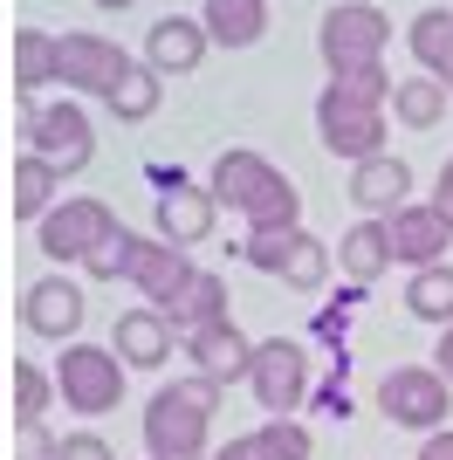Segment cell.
I'll list each match as a JSON object with an SVG mask.
<instances>
[{
	"instance_id": "obj_1",
	"label": "cell",
	"mask_w": 453,
	"mask_h": 460,
	"mask_svg": "<svg viewBox=\"0 0 453 460\" xmlns=\"http://www.w3.org/2000/svg\"><path fill=\"white\" fill-rule=\"evenodd\" d=\"M220 392L226 385L200 378V371L158 385L145 405V454L151 460H213L207 433H213V412H220Z\"/></svg>"
},
{
	"instance_id": "obj_2",
	"label": "cell",
	"mask_w": 453,
	"mask_h": 460,
	"mask_svg": "<svg viewBox=\"0 0 453 460\" xmlns=\"http://www.w3.org/2000/svg\"><path fill=\"white\" fill-rule=\"evenodd\" d=\"M213 199L234 207V213H247L254 234L302 227V192L289 186L262 152H220V165H213Z\"/></svg>"
},
{
	"instance_id": "obj_3",
	"label": "cell",
	"mask_w": 453,
	"mask_h": 460,
	"mask_svg": "<svg viewBox=\"0 0 453 460\" xmlns=\"http://www.w3.org/2000/svg\"><path fill=\"white\" fill-rule=\"evenodd\" d=\"M124 358H117L111 344H62L56 358V392L69 412H83V420H103V412H117V399H124Z\"/></svg>"
},
{
	"instance_id": "obj_4",
	"label": "cell",
	"mask_w": 453,
	"mask_h": 460,
	"mask_svg": "<svg viewBox=\"0 0 453 460\" xmlns=\"http://www.w3.org/2000/svg\"><path fill=\"white\" fill-rule=\"evenodd\" d=\"M385 41H392V21H385V7H371V0H343V7H330L323 14V62H330V76H343V69H378L385 62Z\"/></svg>"
},
{
	"instance_id": "obj_5",
	"label": "cell",
	"mask_w": 453,
	"mask_h": 460,
	"mask_svg": "<svg viewBox=\"0 0 453 460\" xmlns=\"http://www.w3.org/2000/svg\"><path fill=\"white\" fill-rule=\"evenodd\" d=\"M247 392L268 420H296L302 399H309V350L296 337H268L254 344V371H247Z\"/></svg>"
},
{
	"instance_id": "obj_6",
	"label": "cell",
	"mask_w": 453,
	"mask_h": 460,
	"mask_svg": "<svg viewBox=\"0 0 453 460\" xmlns=\"http://www.w3.org/2000/svg\"><path fill=\"white\" fill-rule=\"evenodd\" d=\"M241 254L254 261L262 275H275V282L302 288V296H316L323 282H330V248H323L309 227H282V234H247Z\"/></svg>"
},
{
	"instance_id": "obj_7",
	"label": "cell",
	"mask_w": 453,
	"mask_h": 460,
	"mask_svg": "<svg viewBox=\"0 0 453 460\" xmlns=\"http://www.w3.org/2000/svg\"><path fill=\"white\" fill-rule=\"evenodd\" d=\"M35 227H41V254H49V261H90V254L117 234V213L83 192V199H56Z\"/></svg>"
},
{
	"instance_id": "obj_8",
	"label": "cell",
	"mask_w": 453,
	"mask_h": 460,
	"mask_svg": "<svg viewBox=\"0 0 453 460\" xmlns=\"http://www.w3.org/2000/svg\"><path fill=\"white\" fill-rule=\"evenodd\" d=\"M447 392L453 385L440 378L433 365H398L385 371V385H378V405H385V420L392 426H413V433H440L447 426Z\"/></svg>"
},
{
	"instance_id": "obj_9",
	"label": "cell",
	"mask_w": 453,
	"mask_h": 460,
	"mask_svg": "<svg viewBox=\"0 0 453 460\" xmlns=\"http://www.w3.org/2000/svg\"><path fill=\"white\" fill-rule=\"evenodd\" d=\"M316 137L330 158H351V165H364V158L385 152V111L378 103H351V96L323 90L316 96Z\"/></svg>"
},
{
	"instance_id": "obj_10",
	"label": "cell",
	"mask_w": 453,
	"mask_h": 460,
	"mask_svg": "<svg viewBox=\"0 0 453 460\" xmlns=\"http://www.w3.org/2000/svg\"><path fill=\"white\" fill-rule=\"evenodd\" d=\"M35 158H49L62 179L83 172L96 158V137H90V117H83V103H49V111H35V131L21 137Z\"/></svg>"
},
{
	"instance_id": "obj_11",
	"label": "cell",
	"mask_w": 453,
	"mask_h": 460,
	"mask_svg": "<svg viewBox=\"0 0 453 460\" xmlns=\"http://www.w3.org/2000/svg\"><path fill=\"white\" fill-rule=\"evenodd\" d=\"M124 69H131V56L103 35H62L56 41V83H69L83 96H111L124 83Z\"/></svg>"
},
{
	"instance_id": "obj_12",
	"label": "cell",
	"mask_w": 453,
	"mask_h": 460,
	"mask_svg": "<svg viewBox=\"0 0 453 460\" xmlns=\"http://www.w3.org/2000/svg\"><path fill=\"white\" fill-rule=\"evenodd\" d=\"M83 316H90V303H83V288H76L69 275H41V282H28V296H21V323L35 330V337H49V344H76Z\"/></svg>"
},
{
	"instance_id": "obj_13",
	"label": "cell",
	"mask_w": 453,
	"mask_h": 460,
	"mask_svg": "<svg viewBox=\"0 0 453 460\" xmlns=\"http://www.w3.org/2000/svg\"><path fill=\"white\" fill-rule=\"evenodd\" d=\"M186 275H192V254L172 248L165 234H138V241H131V275H124V282H131L151 309H165L172 296L186 288Z\"/></svg>"
},
{
	"instance_id": "obj_14",
	"label": "cell",
	"mask_w": 453,
	"mask_h": 460,
	"mask_svg": "<svg viewBox=\"0 0 453 460\" xmlns=\"http://www.w3.org/2000/svg\"><path fill=\"white\" fill-rule=\"evenodd\" d=\"M385 234H392V261H405V269H440L453 248V220L440 207H398Z\"/></svg>"
},
{
	"instance_id": "obj_15",
	"label": "cell",
	"mask_w": 453,
	"mask_h": 460,
	"mask_svg": "<svg viewBox=\"0 0 453 460\" xmlns=\"http://www.w3.org/2000/svg\"><path fill=\"white\" fill-rule=\"evenodd\" d=\"M213 220H220V199H213V186H192V179H179V186L158 192V234H165L172 248H200L213 234Z\"/></svg>"
},
{
	"instance_id": "obj_16",
	"label": "cell",
	"mask_w": 453,
	"mask_h": 460,
	"mask_svg": "<svg viewBox=\"0 0 453 460\" xmlns=\"http://www.w3.org/2000/svg\"><path fill=\"white\" fill-rule=\"evenodd\" d=\"M207 21H186V14H165V21H151V35H145V62L158 69V76H192L200 62H207Z\"/></svg>"
},
{
	"instance_id": "obj_17",
	"label": "cell",
	"mask_w": 453,
	"mask_h": 460,
	"mask_svg": "<svg viewBox=\"0 0 453 460\" xmlns=\"http://www.w3.org/2000/svg\"><path fill=\"white\" fill-rule=\"evenodd\" d=\"M186 358L200 365V378H213V385H247V371H254V344H247L234 323L192 330V337H186Z\"/></svg>"
},
{
	"instance_id": "obj_18",
	"label": "cell",
	"mask_w": 453,
	"mask_h": 460,
	"mask_svg": "<svg viewBox=\"0 0 453 460\" xmlns=\"http://www.w3.org/2000/svg\"><path fill=\"white\" fill-rule=\"evenodd\" d=\"M111 350L124 358L131 371H158L172 358V323H165V309H124L117 316V330H111Z\"/></svg>"
},
{
	"instance_id": "obj_19",
	"label": "cell",
	"mask_w": 453,
	"mask_h": 460,
	"mask_svg": "<svg viewBox=\"0 0 453 460\" xmlns=\"http://www.w3.org/2000/svg\"><path fill=\"white\" fill-rule=\"evenodd\" d=\"M405 192H413V165H405V158H392V152H378V158H364L358 172H351V199H358L364 213H385V220H392L398 207H413V199H405Z\"/></svg>"
},
{
	"instance_id": "obj_20",
	"label": "cell",
	"mask_w": 453,
	"mask_h": 460,
	"mask_svg": "<svg viewBox=\"0 0 453 460\" xmlns=\"http://www.w3.org/2000/svg\"><path fill=\"white\" fill-rule=\"evenodd\" d=\"M165 323L172 330H213V323H226V275H213V269H192L186 275V288L165 303Z\"/></svg>"
},
{
	"instance_id": "obj_21",
	"label": "cell",
	"mask_w": 453,
	"mask_h": 460,
	"mask_svg": "<svg viewBox=\"0 0 453 460\" xmlns=\"http://www.w3.org/2000/svg\"><path fill=\"white\" fill-rule=\"evenodd\" d=\"M337 269L351 275V288H371L378 275L392 269V234H385V220H371V213H364L358 227L343 234V241H337Z\"/></svg>"
},
{
	"instance_id": "obj_22",
	"label": "cell",
	"mask_w": 453,
	"mask_h": 460,
	"mask_svg": "<svg viewBox=\"0 0 453 460\" xmlns=\"http://www.w3.org/2000/svg\"><path fill=\"white\" fill-rule=\"evenodd\" d=\"M207 35L220 41V49H254L268 28V0H207Z\"/></svg>"
},
{
	"instance_id": "obj_23",
	"label": "cell",
	"mask_w": 453,
	"mask_h": 460,
	"mask_svg": "<svg viewBox=\"0 0 453 460\" xmlns=\"http://www.w3.org/2000/svg\"><path fill=\"white\" fill-rule=\"evenodd\" d=\"M447 96H453V90H447L440 76H405V83L392 90V117L405 124V131H433L440 117H447Z\"/></svg>"
},
{
	"instance_id": "obj_24",
	"label": "cell",
	"mask_w": 453,
	"mask_h": 460,
	"mask_svg": "<svg viewBox=\"0 0 453 460\" xmlns=\"http://www.w3.org/2000/svg\"><path fill=\"white\" fill-rule=\"evenodd\" d=\"M405 309H413L419 323L447 330L453 323V269L440 261V269H413V282H405Z\"/></svg>"
},
{
	"instance_id": "obj_25",
	"label": "cell",
	"mask_w": 453,
	"mask_h": 460,
	"mask_svg": "<svg viewBox=\"0 0 453 460\" xmlns=\"http://www.w3.org/2000/svg\"><path fill=\"white\" fill-rule=\"evenodd\" d=\"M56 186H62V172L49 165V158L21 152V165H14V213L21 220H41V213L56 207Z\"/></svg>"
},
{
	"instance_id": "obj_26",
	"label": "cell",
	"mask_w": 453,
	"mask_h": 460,
	"mask_svg": "<svg viewBox=\"0 0 453 460\" xmlns=\"http://www.w3.org/2000/svg\"><path fill=\"white\" fill-rule=\"evenodd\" d=\"M158 96H165V76H158L151 62H131V69H124V83H117V90L103 96V103H111V111L124 117V124H145V117L158 111Z\"/></svg>"
},
{
	"instance_id": "obj_27",
	"label": "cell",
	"mask_w": 453,
	"mask_h": 460,
	"mask_svg": "<svg viewBox=\"0 0 453 460\" xmlns=\"http://www.w3.org/2000/svg\"><path fill=\"white\" fill-rule=\"evenodd\" d=\"M405 41H413V56L433 69V76H447L453 69V7H426V14L405 28Z\"/></svg>"
},
{
	"instance_id": "obj_28",
	"label": "cell",
	"mask_w": 453,
	"mask_h": 460,
	"mask_svg": "<svg viewBox=\"0 0 453 460\" xmlns=\"http://www.w3.org/2000/svg\"><path fill=\"white\" fill-rule=\"evenodd\" d=\"M41 83H56V41L41 35V28H21L14 35V90L35 96Z\"/></svg>"
},
{
	"instance_id": "obj_29",
	"label": "cell",
	"mask_w": 453,
	"mask_h": 460,
	"mask_svg": "<svg viewBox=\"0 0 453 460\" xmlns=\"http://www.w3.org/2000/svg\"><path fill=\"white\" fill-rule=\"evenodd\" d=\"M49 399H56V371H41V365H14V426L41 420V412H49Z\"/></svg>"
},
{
	"instance_id": "obj_30",
	"label": "cell",
	"mask_w": 453,
	"mask_h": 460,
	"mask_svg": "<svg viewBox=\"0 0 453 460\" xmlns=\"http://www.w3.org/2000/svg\"><path fill=\"white\" fill-rule=\"evenodd\" d=\"M254 440H262L268 460H309L316 454V440H309L302 420H268V426H254Z\"/></svg>"
},
{
	"instance_id": "obj_31",
	"label": "cell",
	"mask_w": 453,
	"mask_h": 460,
	"mask_svg": "<svg viewBox=\"0 0 453 460\" xmlns=\"http://www.w3.org/2000/svg\"><path fill=\"white\" fill-rule=\"evenodd\" d=\"M330 90L337 96H351V103H392V90H398V76H385V62L378 69H343V76H330Z\"/></svg>"
},
{
	"instance_id": "obj_32",
	"label": "cell",
	"mask_w": 453,
	"mask_h": 460,
	"mask_svg": "<svg viewBox=\"0 0 453 460\" xmlns=\"http://www.w3.org/2000/svg\"><path fill=\"white\" fill-rule=\"evenodd\" d=\"M131 241H138L131 227H117L111 241H103V248H96L90 261H83V269H90L96 282H117V275H131Z\"/></svg>"
},
{
	"instance_id": "obj_33",
	"label": "cell",
	"mask_w": 453,
	"mask_h": 460,
	"mask_svg": "<svg viewBox=\"0 0 453 460\" xmlns=\"http://www.w3.org/2000/svg\"><path fill=\"white\" fill-rule=\"evenodd\" d=\"M62 460H117V447L83 426V433H62Z\"/></svg>"
},
{
	"instance_id": "obj_34",
	"label": "cell",
	"mask_w": 453,
	"mask_h": 460,
	"mask_svg": "<svg viewBox=\"0 0 453 460\" xmlns=\"http://www.w3.org/2000/svg\"><path fill=\"white\" fill-rule=\"evenodd\" d=\"M21 460H62V440L41 420H28V426H21Z\"/></svg>"
},
{
	"instance_id": "obj_35",
	"label": "cell",
	"mask_w": 453,
	"mask_h": 460,
	"mask_svg": "<svg viewBox=\"0 0 453 460\" xmlns=\"http://www.w3.org/2000/svg\"><path fill=\"white\" fill-rule=\"evenodd\" d=\"M213 460H268V454H262V440H254V433H234L226 447H213Z\"/></svg>"
},
{
	"instance_id": "obj_36",
	"label": "cell",
	"mask_w": 453,
	"mask_h": 460,
	"mask_svg": "<svg viewBox=\"0 0 453 460\" xmlns=\"http://www.w3.org/2000/svg\"><path fill=\"white\" fill-rule=\"evenodd\" d=\"M419 460H453V433L440 426V433H426V447H419Z\"/></svg>"
},
{
	"instance_id": "obj_37",
	"label": "cell",
	"mask_w": 453,
	"mask_h": 460,
	"mask_svg": "<svg viewBox=\"0 0 453 460\" xmlns=\"http://www.w3.org/2000/svg\"><path fill=\"white\" fill-rule=\"evenodd\" d=\"M433 371H440V378H447V385H453V323H447V330H440V350H433Z\"/></svg>"
},
{
	"instance_id": "obj_38",
	"label": "cell",
	"mask_w": 453,
	"mask_h": 460,
	"mask_svg": "<svg viewBox=\"0 0 453 460\" xmlns=\"http://www.w3.org/2000/svg\"><path fill=\"white\" fill-rule=\"evenodd\" d=\"M433 207H440V213H447V220H453V158H447V165H440V192H433Z\"/></svg>"
},
{
	"instance_id": "obj_39",
	"label": "cell",
	"mask_w": 453,
	"mask_h": 460,
	"mask_svg": "<svg viewBox=\"0 0 453 460\" xmlns=\"http://www.w3.org/2000/svg\"><path fill=\"white\" fill-rule=\"evenodd\" d=\"M96 7H131V0H96Z\"/></svg>"
},
{
	"instance_id": "obj_40",
	"label": "cell",
	"mask_w": 453,
	"mask_h": 460,
	"mask_svg": "<svg viewBox=\"0 0 453 460\" xmlns=\"http://www.w3.org/2000/svg\"><path fill=\"white\" fill-rule=\"evenodd\" d=\"M440 83H447V90H453V69H447V76H440Z\"/></svg>"
}]
</instances>
